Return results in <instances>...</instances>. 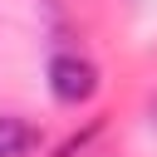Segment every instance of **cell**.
<instances>
[{
  "instance_id": "cell-1",
  "label": "cell",
  "mask_w": 157,
  "mask_h": 157,
  "mask_svg": "<svg viewBox=\"0 0 157 157\" xmlns=\"http://www.w3.org/2000/svg\"><path fill=\"white\" fill-rule=\"evenodd\" d=\"M98 83H103V74H98V64L88 59V54H54L49 59V93L59 98V103H69V108H78V103H88L93 93H98Z\"/></svg>"
},
{
  "instance_id": "cell-2",
  "label": "cell",
  "mask_w": 157,
  "mask_h": 157,
  "mask_svg": "<svg viewBox=\"0 0 157 157\" xmlns=\"http://www.w3.org/2000/svg\"><path fill=\"white\" fill-rule=\"evenodd\" d=\"M39 142V128L20 113H0V157H29Z\"/></svg>"
},
{
  "instance_id": "cell-3",
  "label": "cell",
  "mask_w": 157,
  "mask_h": 157,
  "mask_svg": "<svg viewBox=\"0 0 157 157\" xmlns=\"http://www.w3.org/2000/svg\"><path fill=\"white\" fill-rule=\"evenodd\" d=\"M98 128H103V118H93V123H88L83 132H74V137H69V142H64V147H59L54 157H78V152H83V147H88V142L98 137Z\"/></svg>"
},
{
  "instance_id": "cell-4",
  "label": "cell",
  "mask_w": 157,
  "mask_h": 157,
  "mask_svg": "<svg viewBox=\"0 0 157 157\" xmlns=\"http://www.w3.org/2000/svg\"><path fill=\"white\" fill-rule=\"evenodd\" d=\"M152 123H157V98H152Z\"/></svg>"
}]
</instances>
